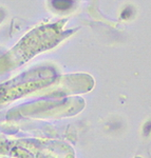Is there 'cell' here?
Here are the masks:
<instances>
[{
  "label": "cell",
  "mask_w": 151,
  "mask_h": 158,
  "mask_svg": "<svg viewBox=\"0 0 151 158\" xmlns=\"http://www.w3.org/2000/svg\"><path fill=\"white\" fill-rule=\"evenodd\" d=\"M52 6L57 10L65 11L72 6V1L71 0H53Z\"/></svg>",
  "instance_id": "1"
}]
</instances>
